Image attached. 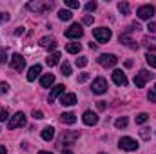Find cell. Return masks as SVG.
<instances>
[{"instance_id": "484cf974", "label": "cell", "mask_w": 156, "mask_h": 154, "mask_svg": "<svg viewBox=\"0 0 156 154\" xmlns=\"http://www.w3.org/2000/svg\"><path fill=\"white\" fill-rule=\"evenodd\" d=\"M145 60H147V64H149L151 67H154V69H156V54L147 53V54H145Z\"/></svg>"}, {"instance_id": "8fae6325", "label": "cell", "mask_w": 156, "mask_h": 154, "mask_svg": "<svg viewBox=\"0 0 156 154\" xmlns=\"http://www.w3.org/2000/svg\"><path fill=\"white\" fill-rule=\"evenodd\" d=\"M113 82H115L116 85H120V87H125V85H127V76H125V73L120 71V69H116V71L113 73Z\"/></svg>"}, {"instance_id": "7bdbcfd3", "label": "cell", "mask_w": 156, "mask_h": 154, "mask_svg": "<svg viewBox=\"0 0 156 154\" xmlns=\"http://www.w3.org/2000/svg\"><path fill=\"white\" fill-rule=\"evenodd\" d=\"M9 20V15L7 13H0V22H7Z\"/></svg>"}, {"instance_id": "bcb514c9", "label": "cell", "mask_w": 156, "mask_h": 154, "mask_svg": "<svg viewBox=\"0 0 156 154\" xmlns=\"http://www.w3.org/2000/svg\"><path fill=\"white\" fill-rule=\"evenodd\" d=\"M5 152H7V149H5L4 145H0V154H5Z\"/></svg>"}, {"instance_id": "f1b7e54d", "label": "cell", "mask_w": 156, "mask_h": 154, "mask_svg": "<svg viewBox=\"0 0 156 154\" xmlns=\"http://www.w3.org/2000/svg\"><path fill=\"white\" fill-rule=\"evenodd\" d=\"M60 69H62V75H64V76H69V75H71V65H69L67 62H64Z\"/></svg>"}, {"instance_id": "9a60e30c", "label": "cell", "mask_w": 156, "mask_h": 154, "mask_svg": "<svg viewBox=\"0 0 156 154\" xmlns=\"http://www.w3.org/2000/svg\"><path fill=\"white\" fill-rule=\"evenodd\" d=\"M129 33H131V31H127V33L120 35V42H122V44H125V45H127V47H131V49H138V44L129 37Z\"/></svg>"}, {"instance_id": "c3c4849f", "label": "cell", "mask_w": 156, "mask_h": 154, "mask_svg": "<svg viewBox=\"0 0 156 154\" xmlns=\"http://www.w3.org/2000/svg\"><path fill=\"white\" fill-rule=\"evenodd\" d=\"M38 154H53V152H45V151H40Z\"/></svg>"}, {"instance_id": "277c9868", "label": "cell", "mask_w": 156, "mask_h": 154, "mask_svg": "<svg viewBox=\"0 0 156 154\" xmlns=\"http://www.w3.org/2000/svg\"><path fill=\"white\" fill-rule=\"evenodd\" d=\"M136 15H138V18H142V20H149V22H151V18L154 16V5H151V4L142 5V7H138Z\"/></svg>"}, {"instance_id": "52a82bcc", "label": "cell", "mask_w": 156, "mask_h": 154, "mask_svg": "<svg viewBox=\"0 0 156 154\" xmlns=\"http://www.w3.org/2000/svg\"><path fill=\"white\" fill-rule=\"evenodd\" d=\"M91 89H93L94 94H104V93H107V80H105V78H96V80L93 82Z\"/></svg>"}, {"instance_id": "f35d334b", "label": "cell", "mask_w": 156, "mask_h": 154, "mask_svg": "<svg viewBox=\"0 0 156 154\" xmlns=\"http://www.w3.org/2000/svg\"><path fill=\"white\" fill-rule=\"evenodd\" d=\"M7 91H9V85H7L5 82H2V83H0V94H4V93H7Z\"/></svg>"}, {"instance_id": "7402d4cb", "label": "cell", "mask_w": 156, "mask_h": 154, "mask_svg": "<svg viewBox=\"0 0 156 154\" xmlns=\"http://www.w3.org/2000/svg\"><path fill=\"white\" fill-rule=\"evenodd\" d=\"M80 49H82V45H80L78 42H71V44H67V45H66V51H67V53H71V54H78V53H80Z\"/></svg>"}, {"instance_id": "e575fe53", "label": "cell", "mask_w": 156, "mask_h": 154, "mask_svg": "<svg viewBox=\"0 0 156 154\" xmlns=\"http://www.w3.org/2000/svg\"><path fill=\"white\" fill-rule=\"evenodd\" d=\"M5 60H7V53L4 47H0V64H5Z\"/></svg>"}, {"instance_id": "681fc988", "label": "cell", "mask_w": 156, "mask_h": 154, "mask_svg": "<svg viewBox=\"0 0 156 154\" xmlns=\"http://www.w3.org/2000/svg\"><path fill=\"white\" fill-rule=\"evenodd\" d=\"M100 154H105V152H100Z\"/></svg>"}, {"instance_id": "d4e9b609", "label": "cell", "mask_w": 156, "mask_h": 154, "mask_svg": "<svg viewBox=\"0 0 156 154\" xmlns=\"http://www.w3.org/2000/svg\"><path fill=\"white\" fill-rule=\"evenodd\" d=\"M127 123H129V120H127L125 116H122V118H118L116 121H115V125H116V129H125V127H127Z\"/></svg>"}, {"instance_id": "74e56055", "label": "cell", "mask_w": 156, "mask_h": 154, "mask_svg": "<svg viewBox=\"0 0 156 154\" xmlns=\"http://www.w3.org/2000/svg\"><path fill=\"white\" fill-rule=\"evenodd\" d=\"M147 100L149 102H156V91H149L147 93Z\"/></svg>"}, {"instance_id": "6da1fadb", "label": "cell", "mask_w": 156, "mask_h": 154, "mask_svg": "<svg viewBox=\"0 0 156 154\" xmlns=\"http://www.w3.org/2000/svg\"><path fill=\"white\" fill-rule=\"evenodd\" d=\"M53 2H42V0H35V2H27V9L35 11V13H45L49 9H53Z\"/></svg>"}, {"instance_id": "e0dca14e", "label": "cell", "mask_w": 156, "mask_h": 154, "mask_svg": "<svg viewBox=\"0 0 156 154\" xmlns=\"http://www.w3.org/2000/svg\"><path fill=\"white\" fill-rule=\"evenodd\" d=\"M45 62H47V65H49V67H55V65H56V64L60 62V53H58V51L51 53V54H49V56L45 58Z\"/></svg>"}, {"instance_id": "ffe728a7", "label": "cell", "mask_w": 156, "mask_h": 154, "mask_svg": "<svg viewBox=\"0 0 156 154\" xmlns=\"http://www.w3.org/2000/svg\"><path fill=\"white\" fill-rule=\"evenodd\" d=\"M40 73H42V65H38V64L33 65V67L29 69V73H27V80H29V82H35V78L38 76Z\"/></svg>"}, {"instance_id": "ba28073f", "label": "cell", "mask_w": 156, "mask_h": 154, "mask_svg": "<svg viewBox=\"0 0 156 154\" xmlns=\"http://www.w3.org/2000/svg\"><path fill=\"white\" fill-rule=\"evenodd\" d=\"M98 64L102 67H115L118 64V58L115 54H100L98 56Z\"/></svg>"}, {"instance_id": "4fadbf2b", "label": "cell", "mask_w": 156, "mask_h": 154, "mask_svg": "<svg viewBox=\"0 0 156 154\" xmlns=\"http://www.w3.org/2000/svg\"><path fill=\"white\" fill-rule=\"evenodd\" d=\"M78 136H80V132H66L62 142H60V145H73L78 140Z\"/></svg>"}, {"instance_id": "d590c367", "label": "cell", "mask_w": 156, "mask_h": 154, "mask_svg": "<svg viewBox=\"0 0 156 154\" xmlns=\"http://www.w3.org/2000/svg\"><path fill=\"white\" fill-rule=\"evenodd\" d=\"M147 31H149V33H156V22L151 20V22L147 24Z\"/></svg>"}, {"instance_id": "9c48e42d", "label": "cell", "mask_w": 156, "mask_h": 154, "mask_svg": "<svg viewBox=\"0 0 156 154\" xmlns=\"http://www.w3.org/2000/svg\"><path fill=\"white\" fill-rule=\"evenodd\" d=\"M82 35H83V29H82L80 24H71L69 29L66 31V37H67V38H73V40H78Z\"/></svg>"}, {"instance_id": "2e32d148", "label": "cell", "mask_w": 156, "mask_h": 154, "mask_svg": "<svg viewBox=\"0 0 156 154\" xmlns=\"http://www.w3.org/2000/svg\"><path fill=\"white\" fill-rule=\"evenodd\" d=\"M64 89H66V85H62V83H60V85H55L53 91H51V94H49V102H55V100L64 93Z\"/></svg>"}, {"instance_id": "f546056e", "label": "cell", "mask_w": 156, "mask_h": 154, "mask_svg": "<svg viewBox=\"0 0 156 154\" xmlns=\"http://www.w3.org/2000/svg\"><path fill=\"white\" fill-rule=\"evenodd\" d=\"M149 120V114L147 113H140V114L136 116V123H145Z\"/></svg>"}, {"instance_id": "cb8c5ba5", "label": "cell", "mask_w": 156, "mask_h": 154, "mask_svg": "<svg viewBox=\"0 0 156 154\" xmlns=\"http://www.w3.org/2000/svg\"><path fill=\"white\" fill-rule=\"evenodd\" d=\"M58 18H60V20H64V22H67V20H71V18H73V13H71L69 9H62V11L58 13Z\"/></svg>"}, {"instance_id": "ee69618b", "label": "cell", "mask_w": 156, "mask_h": 154, "mask_svg": "<svg viewBox=\"0 0 156 154\" xmlns=\"http://www.w3.org/2000/svg\"><path fill=\"white\" fill-rule=\"evenodd\" d=\"M96 107H98L100 111H104V109H105V102H98V103H96Z\"/></svg>"}, {"instance_id": "ac0fdd59", "label": "cell", "mask_w": 156, "mask_h": 154, "mask_svg": "<svg viewBox=\"0 0 156 154\" xmlns=\"http://www.w3.org/2000/svg\"><path fill=\"white\" fill-rule=\"evenodd\" d=\"M53 138H55V127H44L42 129V140L51 142Z\"/></svg>"}, {"instance_id": "f6af8a7d", "label": "cell", "mask_w": 156, "mask_h": 154, "mask_svg": "<svg viewBox=\"0 0 156 154\" xmlns=\"http://www.w3.org/2000/svg\"><path fill=\"white\" fill-rule=\"evenodd\" d=\"M15 35H24V27H18V29L15 31Z\"/></svg>"}, {"instance_id": "60d3db41", "label": "cell", "mask_w": 156, "mask_h": 154, "mask_svg": "<svg viewBox=\"0 0 156 154\" xmlns=\"http://www.w3.org/2000/svg\"><path fill=\"white\" fill-rule=\"evenodd\" d=\"M83 24H87V26L93 24V16H91V15H85V16H83Z\"/></svg>"}, {"instance_id": "ab89813d", "label": "cell", "mask_w": 156, "mask_h": 154, "mask_svg": "<svg viewBox=\"0 0 156 154\" xmlns=\"http://www.w3.org/2000/svg\"><path fill=\"white\" fill-rule=\"evenodd\" d=\"M33 118H37V120H42V118H44V113H42V111H33Z\"/></svg>"}, {"instance_id": "b9f144b4", "label": "cell", "mask_w": 156, "mask_h": 154, "mask_svg": "<svg viewBox=\"0 0 156 154\" xmlns=\"http://www.w3.org/2000/svg\"><path fill=\"white\" fill-rule=\"evenodd\" d=\"M140 134H142V138H144V140H149V129H142V132H140Z\"/></svg>"}, {"instance_id": "7a4b0ae2", "label": "cell", "mask_w": 156, "mask_h": 154, "mask_svg": "<svg viewBox=\"0 0 156 154\" xmlns=\"http://www.w3.org/2000/svg\"><path fill=\"white\" fill-rule=\"evenodd\" d=\"M93 37L96 38V42L105 44V42L111 40L113 33H111V29H107V27H96V29H93Z\"/></svg>"}, {"instance_id": "5bb4252c", "label": "cell", "mask_w": 156, "mask_h": 154, "mask_svg": "<svg viewBox=\"0 0 156 154\" xmlns=\"http://www.w3.org/2000/svg\"><path fill=\"white\" fill-rule=\"evenodd\" d=\"M60 103L66 105V107L75 105V103H76V94H75V93H67V94H64V96L60 98Z\"/></svg>"}, {"instance_id": "836d02e7", "label": "cell", "mask_w": 156, "mask_h": 154, "mask_svg": "<svg viewBox=\"0 0 156 154\" xmlns=\"http://www.w3.org/2000/svg\"><path fill=\"white\" fill-rule=\"evenodd\" d=\"M7 118H9V113H7V109H4V107H2V109H0V121H5Z\"/></svg>"}, {"instance_id": "8992f818", "label": "cell", "mask_w": 156, "mask_h": 154, "mask_svg": "<svg viewBox=\"0 0 156 154\" xmlns=\"http://www.w3.org/2000/svg\"><path fill=\"white\" fill-rule=\"evenodd\" d=\"M151 78H153V73H149V71L142 69V71H140V73H136V76H134V85H136V87H145L147 80H151Z\"/></svg>"}, {"instance_id": "8d00e7d4", "label": "cell", "mask_w": 156, "mask_h": 154, "mask_svg": "<svg viewBox=\"0 0 156 154\" xmlns=\"http://www.w3.org/2000/svg\"><path fill=\"white\" fill-rule=\"evenodd\" d=\"M87 80H89V73H82V75L78 76V82H80V83H83V82H87Z\"/></svg>"}, {"instance_id": "4dcf8cb0", "label": "cell", "mask_w": 156, "mask_h": 154, "mask_svg": "<svg viewBox=\"0 0 156 154\" xmlns=\"http://www.w3.org/2000/svg\"><path fill=\"white\" fill-rule=\"evenodd\" d=\"M66 5L71 7V9H78L80 7V2L78 0H66Z\"/></svg>"}, {"instance_id": "83f0119b", "label": "cell", "mask_w": 156, "mask_h": 154, "mask_svg": "<svg viewBox=\"0 0 156 154\" xmlns=\"http://www.w3.org/2000/svg\"><path fill=\"white\" fill-rule=\"evenodd\" d=\"M144 44L147 45V49H151V51H154L156 49V40L154 38H145L144 40Z\"/></svg>"}, {"instance_id": "d6a6232c", "label": "cell", "mask_w": 156, "mask_h": 154, "mask_svg": "<svg viewBox=\"0 0 156 154\" xmlns=\"http://www.w3.org/2000/svg\"><path fill=\"white\" fill-rule=\"evenodd\" d=\"M96 7H98V4H96V2H87V4H85V11H89V13H91V11H94Z\"/></svg>"}, {"instance_id": "44dd1931", "label": "cell", "mask_w": 156, "mask_h": 154, "mask_svg": "<svg viewBox=\"0 0 156 154\" xmlns=\"http://www.w3.org/2000/svg\"><path fill=\"white\" fill-rule=\"evenodd\" d=\"M53 83H55V75H51V73L44 75L42 80H40V85H42V87H51Z\"/></svg>"}, {"instance_id": "603a6c76", "label": "cell", "mask_w": 156, "mask_h": 154, "mask_svg": "<svg viewBox=\"0 0 156 154\" xmlns=\"http://www.w3.org/2000/svg\"><path fill=\"white\" fill-rule=\"evenodd\" d=\"M62 121L67 123V125H73V123L76 121V114H73V113H64V114H62Z\"/></svg>"}, {"instance_id": "d6986e66", "label": "cell", "mask_w": 156, "mask_h": 154, "mask_svg": "<svg viewBox=\"0 0 156 154\" xmlns=\"http://www.w3.org/2000/svg\"><path fill=\"white\" fill-rule=\"evenodd\" d=\"M40 45L42 47H47V49H55L56 47V42L53 37H44V38H40Z\"/></svg>"}, {"instance_id": "30bf717a", "label": "cell", "mask_w": 156, "mask_h": 154, "mask_svg": "<svg viewBox=\"0 0 156 154\" xmlns=\"http://www.w3.org/2000/svg\"><path fill=\"white\" fill-rule=\"evenodd\" d=\"M11 65H13L15 71H24V69H26V58H24L22 54L15 53L13 58H11Z\"/></svg>"}, {"instance_id": "5b68a950", "label": "cell", "mask_w": 156, "mask_h": 154, "mask_svg": "<svg viewBox=\"0 0 156 154\" xmlns=\"http://www.w3.org/2000/svg\"><path fill=\"white\" fill-rule=\"evenodd\" d=\"M26 125V114L24 113H16V114L11 116V120H9V123H7V127L9 129H18V127H24Z\"/></svg>"}, {"instance_id": "4316f807", "label": "cell", "mask_w": 156, "mask_h": 154, "mask_svg": "<svg viewBox=\"0 0 156 154\" xmlns=\"http://www.w3.org/2000/svg\"><path fill=\"white\" fill-rule=\"evenodd\" d=\"M118 9H120L122 15H129V4L127 2H120L118 4Z\"/></svg>"}, {"instance_id": "7dc6e473", "label": "cell", "mask_w": 156, "mask_h": 154, "mask_svg": "<svg viewBox=\"0 0 156 154\" xmlns=\"http://www.w3.org/2000/svg\"><path fill=\"white\" fill-rule=\"evenodd\" d=\"M62 154H73V151H69V149H64V151H62Z\"/></svg>"}, {"instance_id": "1f68e13d", "label": "cell", "mask_w": 156, "mask_h": 154, "mask_svg": "<svg viewBox=\"0 0 156 154\" xmlns=\"http://www.w3.org/2000/svg\"><path fill=\"white\" fill-rule=\"evenodd\" d=\"M85 65H87V58H85V56L76 58V67H85Z\"/></svg>"}, {"instance_id": "3957f363", "label": "cell", "mask_w": 156, "mask_h": 154, "mask_svg": "<svg viewBox=\"0 0 156 154\" xmlns=\"http://www.w3.org/2000/svg\"><path fill=\"white\" fill-rule=\"evenodd\" d=\"M118 147H120V149H123V151L133 152V151H136V149H138V142H136V140H133V138H129V136H123V138H120Z\"/></svg>"}, {"instance_id": "7c38bea8", "label": "cell", "mask_w": 156, "mask_h": 154, "mask_svg": "<svg viewBox=\"0 0 156 154\" xmlns=\"http://www.w3.org/2000/svg\"><path fill=\"white\" fill-rule=\"evenodd\" d=\"M82 120H83L85 125H96L98 123V114H94L93 111H85L83 116H82Z\"/></svg>"}]
</instances>
